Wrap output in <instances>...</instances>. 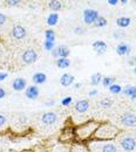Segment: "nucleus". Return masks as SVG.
I'll return each mask as SVG.
<instances>
[{
  "instance_id": "nucleus-19",
  "label": "nucleus",
  "mask_w": 136,
  "mask_h": 152,
  "mask_svg": "<svg viewBox=\"0 0 136 152\" xmlns=\"http://www.w3.org/2000/svg\"><path fill=\"white\" fill-rule=\"evenodd\" d=\"M32 81L35 86H40V84H43L46 81H47V75L45 73H41V72H38L35 73L34 75L32 76Z\"/></svg>"
},
{
  "instance_id": "nucleus-31",
  "label": "nucleus",
  "mask_w": 136,
  "mask_h": 152,
  "mask_svg": "<svg viewBox=\"0 0 136 152\" xmlns=\"http://www.w3.org/2000/svg\"><path fill=\"white\" fill-rule=\"evenodd\" d=\"M43 48H45L47 52H52V50L55 48V42L45 40V42H43Z\"/></svg>"
},
{
  "instance_id": "nucleus-2",
  "label": "nucleus",
  "mask_w": 136,
  "mask_h": 152,
  "mask_svg": "<svg viewBox=\"0 0 136 152\" xmlns=\"http://www.w3.org/2000/svg\"><path fill=\"white\" fill-rule=\"evenodd\" d=\"M122 132L120 128L109 122H100L96 131L93 136L92 140H101V142H113L120 133Z\"/></svg>"
},
{
  "instance_id": "nucleus-39",
  "label": "nucleus",
  "mask_w": 136,
  "mask_h": 152,
  "mask_svg": "<svg viewBox=\"0 0 136 152\" xmlns=\"http://www.w3.org/2000/svg\"><path fill=\"white\" fill-rule=\"evenodd\" d=\"M130 66H135L136 67V56H133L129 58V62H128Z\"/></svg>"
},
{
  "instance_id": "nucleus-34",
  "label": "nucleus",
  "mask_w": 136,
  "mask_h": 152,
  "mask_svg": "<svg viewBox=\"0 0 136 152\" xmlns=\"http://www.w3.org/2000/svg\"><path fill=\"white\" fill-rule=\"evenodd\" d=\"M73 32H74L75 34H78V35H83L86 31H85V28H82V27L78 26V27H75V28L73 29Z\"/></svg>"
},
{
  "instance_id": "nucleus-24",
  "label": "nucleus",
  "mask_w": 136,
  "mask_h": 152,
  "mask_svg": "<svg viewBox=\"0 0 136 152\" xmlns=\"http://www.w3.org/2000/svg\"><path fill=\"white\" fill-rule=\"evenodd\" d=\"M57 66H58L60 69H66L71 66V60L68 57H65V58H58L57 60Z\"/></svg>"
},
{
  "instance_id": "nucleus-9",
  "label": "nucleus",
  "mask_w": 136,
  "mask_h": 152,
  "mask_svg": "<svg viewBox=\"0 0 136 152\" xmlns=\"http://www.w3.org/2000/svg\"><path fill=\"white\" fill-rule=\"evenodd\" d=\"M99 12L93 8H87L83 11V21L86 25H94V22L99 18Z\"/></svg>"
},
{
  "instance_id": "nucleus-46",
  "label": "nucleus",
  "mask_w": 136,
  "mask_h": 152,
  "mask_svg": "<svg viewBox=\"0 0 136 152\" xmlns=\"http://www.w3.org/2000/svg\"><path fill=\"white\" fill-rule=\"evenodd\" d=\"M120 2H121V4H122V5H126V4H127V2H128V1H127V0H121V1H120Z\"/></svg>"
},
{
  "instance_id": "nucleus-8",
  "label": "nucleus",
  "mask_w": 136,
  "mask_h": 152,
  "mask_svg": "<svg viewBox=\"0 0 136 152\" xmlns=\"http://www.w3.org/2000/svg\"><path fill=\"white\" fill-rule=\"evenodd\" d=\"M120 122L122 125L127 128H135L136 126V114L133 111H127L121 116Z\"/></svg>"
},
{
  "instance_id": "nucleus-7",
  "label": "nucleus",
  "mask_w": 136,
  "mask_h": 152,
  "mask_svg": "<svg viewBox=\"0 0 136 152\" xmlns=\"http://www.w3.org/2000/svg\"><path fill=\"white\" fill-rule=\"evenodd\" d=\"M38 52L34 48H28L26 50H24V53L21 54V61L25 64H33L38 61Z\"/></svg>"
},
{
  "instance_id": "nucleus-18",
  "label": "nucleus",
  "mask_w": 136,
  "mask_h": 152,
  "mask_svg": "<svg viewBox=\"0 0 136 152\" xmlns=\"http://www.w3.org/2000/svg\"><path fill=\"white\" fill-rule=\"evenodd\" d=\"M74 81H75V77L72 75V74H68V73H65L63 75H61V77H60V83L63 87L72 86L74 83Z\"/></svg>"
},
{
  "instance_id": "nucleus-20",
  "label": "nucleus",
  "mask_w": 136,
  "mask_h": 152,
  "mask_svg": "<svg viewBox=\"0 0 136 152\" xmlns=\"http://www.w3.org/2000/svg\"><path fill=\"white\" fill-rule=\"evenodd\" d=\"M122 93L126 96H129L130 99H136V86H127L122 90Z\"/></svg>"
},
{
  "instance_id": "nucleus-27",
  "label": "nucleus",
  "mask_w": 136,
  "mask_h": 152,
  "mask_svg": "<svg viewBox=\"0 0 136 152\" xmlns=\"http://www.w3.org/2000/svg\"><path fill=\"white\" fill-rule=\"evenodd\" d=\"M59 21V14L58 13H51L47 18V25L48 26H55Z\"/></svg>"
},
{
  "instance_id": "nucleus-11",
  "label": "nucleus",
  "mask_w": 136,
  "mask_h": 152,
  "mask_svg": "<svg viewBox=\"0 0 136 152\" xmlns=\"http://www.w3.org/2000/svg\"><path fill=\"white\" fill-rule=\"evenodd\" d=\"M11 35L15 40H22L27 35V29L22 25H14L11 31Z\"/></svg>"
},
{
  "instance_id": "nucleus-32",
  "label": "nucleus",
  "mask_w": 136,
  "mask_h": 152,
  "mask_svg": "<svg viewBox=\"0 0 136 152\" xmlns=\"http://www.w3.org/2000/svg\"><path fill=\"white\" fill-rule=\"evenodd\" d=\"M72 102H73V97L66 96V97H63V98L61 99V105H62V107H69V105L72 104Z\"/></svg>"
},
{
  "instance_id": "nucleus-28",
  "label": "nucleus",
  "mask_w": 136,
  "mask_h": 152,
  "mask_svg": "<svg viewBox=\"0 0 136 152\" xmlns=\"http://www.w3.org/2000/svg\"><path fill=\"white\" fill-rule=\"evenodd\" d=\"M122 90H123V88H122L120 84H117V83H114V84H112V86L109 87V91H110L112 94H114V95L121 94Z\"/></svg>"
},
{
  "instance_id": "nucleus-38",
  "label": "nucleus",
  "mask_w": 136,
  "mask_h": 152,
  "mask_svg": "<svg viewBox=\"0 0 136 152\" xmlns=\"http://www.w3.org/2000/svg\"><path fill=\"white\" fill-rule=\"evenodd\" d=\"M6 90L2 88V87H0V99H2V98H5L6 97Z\"/></svg>"
},
{
  "instance_id": "nucleus-26",
  "label": "nucleus",
  "mask_w": 136,
  "mask_h": 152,
  "mask_svg": "<svg viewBox=\"0 0 136 152\" xmlns=\"http://www.w3.org/2000/svg\"><path fill=\"white\" fill-rule=\"evenodd\" d=\"M101 83H102L103 87H108V88H109L112 84L115 83V77H114V76H103Z\"/></svg>"
},
{
  "instance_id": "nucleus-35",
  "label": "nucleus",
  "mask_w": 136,
  "mask_h": 152,
  "mask_svg": "<svg viewBox=\"0 0 136 152\" xmlns=\"http://www.w3.org/2000/svg\"><path fill=\"white\" fill-rule=\"evenodd\" d=\"M8 6H19L20 4H21V1L19 0H7V1H5Z\"/></svg>"
},
{
  "instance_id": "nucleus-25",
  "label": "nucleus",
  "mask_w": 136,
  "mask_h": 152,
  "mask_svg": "<svg viewBox=\"0 0 136 152\" xmlns=\"http://www.w3.org/2000/svg\"><path fill=\"white\" fill-rule=\"evenodd\" d=\"M102 74L101 73H95V74H93V75L90 76V84L92 86H94V87H96L99 86L100 83H101V81H102Z\"/></svg>"
},
{
  "instance_id": "nucleus-15",
  "label": "nucleus",
  "mask_w": 136,
  "mask_h": 152,
  "mask_svg": "<svg viewBox=\"0 0 136 152\" xmlns=\"http://www.w3.org/2000/svg\"><path fill=\"white\" fill-rule=\"evenodd\" d=\"M27 88V82L22 77H17L12 82V89L14 91H24Z\"/></svg>"
},
{
  "instance_id": "nucleus-36",
  "label": "nucleus",
  "mask_w": 136,
  "mask_h": 152,
  "mask_svg": "<svg viewBox=\"0 0 136 152\" xmlns=\"http://www.w3.org/2000/svg\"><path fill=\"white\" fill-rule=\"evenodd\" d=\"M6 20H7V17H6L5 14H2V13H0V27L5 25V22H6Z\"/></svg>"
},
{
  "instance_id": "nucleus-29",
  "label": "nucleus",
  "mask_w": 136,
  "mask_h": 152,
  "mask_svg": "<svg viewBox=\"0 0 136 152\" xmlns=\"http://www.w3.org/2000/svg\"><path fill=\"white\" fill-rule=\"evenodd\" d=\"M55 32L53 31V29H47L46 32H45V40H47V41H53V42H55Z\"/></svg>"
},
{
  "instance_id": "nucleus-13",
  "label": "nucleus",
  "mask_w": 136,
  "mask_h": 152,
  "mask_svg": "<svg viewBox=\"0 0 136 152\" xmlns=\"http://www.w3.org/2000/svg\"><path fill=\"white\" fill-rule=\"evenodd\" d=\"M74 110L78 114H85L89 110V101L87 98H82L75 102L74 104Z\"/></svg>"
},
{
  "instance_id": "nucleus-42",
  "label": "nucleus",
  "mask_w": 136,
  "mask_h": 152,
  "mask_svg": "<svg viewBox=\"0 0 136 152\" xmlns=\"http://www.w3.org/2000/svg\"><path fill=\"white\" fill-rule=\"evenodd\" d=\"M107 2H108V4L110 5V6H115L117 2H118V0H108Z\"/></svg>"
},
{
  "instance_id": "nucleus-37",
  "label": "nucleus",
  "mask_w": 136,
  "mask_h": 152,
  "mask_svg": "<svg viewBox=\"0 0 136 152\" xmlns=\"http://www.w3.org/2000/svg\"><path fill=\"white\" fill-rule=\"evenodd\" d=\"M7 76H8V74H7L6 72H0V82L5 81V80L7 78Z\"/></svg>"
},
{
  "instance_id": "nucleus-14",
  "label": "nucleus",
  "mask_w": 136,
  "mask_h": 152,
  "mask_svg": "<svg viewBox=\"0 0 136 152\" xmlns=\"http://www.w3.org/2000/svg\"><path fill=\"white\" fill-rule=\"evenodd\" d=\"M40 95V90L38 86L32 84V86H27L26 90H25V96L28 99H37Z\"/></svg>"
},
{
  "instance_id": "nucleus-47",
  "label": "nucleus",
  "mask_w": 136,
  "mask_h": 152,
  "mask_svg": "<svg viewBox=\"0 0 136 152\" xmlns=\"http://www.w3.org/2000/svg\"><path fill=\"white\" fill-rule=\"evenodd\" d=\"M134 74L136 75V67H134Z\"/></svg>"
},
{
  "instance_id": "nucleus-3",
  "label": "nucleus",
  "mask_w": 136,
  "mask_h": 152,
  "mask_svg": "<svg viewBox=\"0 0 136 152\" xmlns=\"http://www.w3.org/2000/svg\"><path fill=\"white\" fill-rule=\"evenodd\" d=\"M88 150L90 152H117V148L113 142L90 140L88 142Z\"/></svg>"
},
{
  "instance_id": "nucleus-43",
  "label": "nucleus",
  "mask_w": 136,
  "mask_h": 152,
  "mask_svg": "<svg viewBox=\"0 0 136 152\" xmlns=\"http://www.w3.org/2000/svg\"><path fill=\"white\" fill-rule=\"evenodd\" d=\"M95 95H97L96 89H93V90H90V91H89V96H95Z\"/></svg>"
},
{
  "instance_id": "nucleus-45",
  "label": "nucleus",
  "mask_w": 136,
  "mask_h": 152,
  "mask_svg": "<svg viewBox=\"0 0 136 152\" xmlns=\"http://www.w3.org/2000/svg\"><path fill=\"white\" fill-rule=\"evenodd\" d=\"M80 87H81V84H80V83H75V84H74V88H76V89H79Z\"/></svg>"
},
{
  "instance_id": "nucleus-5",
  "label": "nucleus",
  "mask_w": 136,
  "mask_h": 152,
  "mask_svg": "<svg viewBox=\"0 0 136 152\" xmlns=\"http://www.w3.org/2000/svg\"><path fill=\"white\" fill-rule=\"evenodd\" d=\"M74 129H75V124H66V125L62 128V130L60 131L59 140L62 142V143L71 144V143L75 139Z\"/></svg>"
},
{
  "instance_id": "nucleus-21",
  "label": "nucleus",
  "mask_w": 136,
  "mask_h": 152,
  "mask_svg": "<svg viewBox=\"0 0 136 152\" xmlns=\"http://www.w3.org/2000/svg\"><path fill=\"white\" fill-rule=\"evenodd\" d=\"M132 22V19L128 17H120L116 19V25L120 28H127Z\"/></svg>"
},
{
  "instance_id": "nucleus-22",
  "label": "nucleus",
  "mask_w": 136,
  "mask_h": 152,
  "mask_svg": "<svg viewBox=\"0 0 136 152\" xmlns=\"http://www.w3.org/2000/svg\"><path fill=\"white\" fill-rule=\"evenodd\" d=\"M48 7L53 12H59L62 8V2L59 0H51V1H48Z\"/></svg>"
},
{
  "instance_id": "nucleus-10",
  "label": "nucleus",
  "mask_w": 136,
  "mask_h": 152,
  "mask_svg": "<svg viewBox=\"0 0 136 152\" xmlns=\"http://www.w3.org/2000/svg\"><path fill=\"white\" fill-rule=\"evenodd\" d=\"M51 54H52V56L57 57V58H65V57L69 56L71 50H69V48H68L67 46L61 45V46L55 47V48H54V49L51 52Z\"/></svg>"
},
{
  "instance_id": "nucleus-44",
  "label": "nucleus",
  "mask_w": 136,
  "mask_h": 152,
  "mask_svg": "<svg viewBox=\"0 0 136 152\" xmlns=\"http://www.w3.org/2000/svg\"><path fill=\"white\" fill-rule=\"evenodd\" d=\"M20 152H35L33 149H24V150H21Z\"/></svg>"
},
{
  "instance_id": "nucleus-23",
  "label": "nucleus",
  "mask_w": 136,
  "mask_h": 152,
  "mask_svg": "<svg viewBox=\"0 0 136 152\" xmlns=\"http://www.w3.org/2000/svg\"><path fill=\"white\" fill-rule=\"evenodd\" d=\"M99 104H100V107H101L102 109H109L110 107H113L114 101H113L112 98H109V97H104V98L100 99Z\"/></svg>"
},
{
  "instance_id": "nucleus-41",
  "label": "nucleus",
  "mask_w": 136,
  "mask_h": 152,
  "mask_svg": "<svg viewBox=\"0 0 136 152\" xmlns=\"http://www.w3.org/2000/svg\"><path fill=\"white\" fill-rule=\"evenodd\" d=\"M54 103H55V102H54L53 99H51V101H46V102H45V105L51 107V105H54Z\"/></svg>"
},
{
  "instance_id": "nucleus-30",
  "label": "nucleus",
  "mask_w": 136,
  "mask_h": 152,
  "mask_svg": "<svg viewBox=\"0 0 136 152\" xmlns=\"http://www.w3.org/2000/svg\"><path fill=\"white\" fill-rule=\"evenodd\" d=\"M107 23H108V21H107L106 18H103V17H99V18L96 19V21L94 22V26L97 27V28H101V27H106Z\"/></svg>"
},
{
  "instance_id": "nucleus-40",
  "label": "nucleus",
  "mask_w": 136,
  "mask_h": 152,
  "mask_svg": "<svg viewBox=\"0 0 136 152\" xmlns=\"http://www.w3.org/2000/svg\"><path fill=\"white\" fill-rule=\"evenodd\" d=\"M123 35H124V34H123V33H121V31H117V32L114 33V35H113V37H114L115 39H120L121 37H123Z\"/></svg>"
},
{
  "instance_id": "nucleus-1",
  "label": "nucleus",
  "mask_w": 136,
  "mask_h": 152,
  "mask_svg": "<svg viewBox=\"0 0 136 152\" xmlns=\"http://www.w3.org/2000/svg\"><path fill=\"white\" fill-rule=\"evenodd\" d=\"M100 122L95 119H87L82 123H80L78 125H75L74 129V134H75V139L83 143V142H90L93 139V136L96 131L97 126H99Z\"/></svg>"
},
{
  "instance_id": "nucleus-48",
  "label": "nucleus",
  "mask_w": 136,
  "mask_h": 152,
  "mask_svg": "<svg viewBox=\"0 0 136 152\" xmlns=\"http://www.w3.org/2000/svg\"><path fill=\"white\" fill-rule=\"evenodd\" d=\"M134 4H136V0H134Z\"/></svg>"
},
{
  "instance_id": "nucleus-6",
  "label": "nucleus",
  "mask_w": 136,
  "mask_h": 152,
  "mask_svg": "<svg viewBox=\"0 0 136 152\" xmlns=\"http://www.w3.org/2000/svg\"><path fill=\"white\" fill-rule=\"evenodd\" d=\"M118 144L124 151L132 152L136 149V138L130 136L129 133H124L118 137Z\"/></svg>"
},
{
  "instance_id": "nucleus-4",
  "label": "nucleus",
  "mask_w": 136,
  "mask_h": 152,
  "mask_svg": "<svg viewBox=\"0 0 136 152\" xmlns=\"http://www.w3.org/2000/svg\"><path fill=\"white\" fill-rule=\"evenodd\" d=\"M45 151L46 152H73L72 144L62 143L60 140H49L47 144H45Z\"/></svg>"
},
{
  "instance_id": "nucleus-17",
  "label": "nucleus",
  "mask_w": 136,
  "mask_h": 152,
  "mask_svg": "<svg viewBox=\"0 0 136 152\" xmlns=\"http://www.w3.org/2000/svg\"><path fill=\"white\" fill-rule=\"evenodd\" d=\"M116 54L120 56H124V55H128L132 50V47L127 43V42H120L116 46Z\"/></svg>"
},
{
  "instance_id": "nucleus-16",
  "label": "nucleus",
  "mask_w": 136,
  "mask_h": 152,
  "mask_svg": "<svg viewBox=\"0 0 136 152\" xmlns=\"http://www.w3.org/2000/svg\"><path fill=\"white\" fill-rule=\"evenodd\" d=\"M92 47H93V49L95 50V53H96L97 55H102V54H104V53L107 52V49H108L107 43H106L104 41H102V40L94 41V42L92 43Z\"/></svg>"
},
{
  "instance_id": "nucleus-33",
  "label": "nucleus",
  "mask_w": 136,
  "mask_h": 152,
  "mask_svg": "<svg viewBox=\"0 0 136 152\" xmlns=\"http://www.w3.org/2000/svg\"><path fill=\"white\" fill-rule=\"evenodd\" d=\"M7 123V117L4 114H0V128H4Z\"/></svg>"
},
{
  "instance_id": "nucleus-12",
  "label": "nucleus",
  "mask_w": 136,
  "mask_h": 152,
  "mask_svg": "<svg viewBox=\"0 0 136 152\" xmlns=\"http://www.w3.org/2000/svg\"><path fill=\"white\" fill-rule=\"evenodd\" d=\"M57 121H58V115L54 111H47L41 116V123L43 125H47V126L53 125Z\"/></svg>"
}]
</instances>
